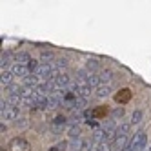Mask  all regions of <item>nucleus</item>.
I'll return each mask as SVG.
<instances>
[{"instance_id": "obj_6", "label": "nucleus", "mask_w": 151, "mask_h": 151, "mask_svg": "<svg viewBox=\"0 0 151 151\" xmlns=\"http://www.w3.org/2000/svg\"><path fill=\"white\" fill-rule=\"evenodd\" d=\"M13 78H15V75L11 73V69H4L2 75H0V84H2V88H11V84H13Z\"/></svg>"}, {"instance_id": "obj_15", "label": "nucleus", "mask_w": 151, "mask_h": 151, "mask_svg": "<svg viewBox=\"0 0 151 151\" xmlns=\"http://www.w3.org/2000/svg\"><path fill=\"white\" fill-rule=\"evenodd\" d=\"M140 118H142V113H140V111H135L133 116H131V124H138Z\"/></svg>"}, {"instance_id": "obj_4", "label": "nucleus", "mask_w": 151, "mask_h": 151, "mask_svg": "<svg viewBox=\"0 0 151 151\" xmlns=\"http://www.w3.org/2000/svg\"><path fill=\"white\" fill-rule=\"evenodd\" d=\"M11 73L15 75V78H20V80H26L29 75H31V69L27 66H20V64H13L11 66Z\"/></svg>"}, {"instance_id": "obj_7", "label": "nucleus", "mask_w": 151, "mask_h": 151, "mask_svg": "<svg viewBox=\"0 0 151 151\" xmlns=\"http://www.w3.org/2000/svg\"><path fill=\"white\" fill-rule=\"evenodd\" d=\"M129 129H131V122H120L116 126V131H115V138H122V137H127Z\"/></svg>"}, {"instance_id": "obj_12", "label": "nucleus", "mask_w": 151, "mask_h": 151, "mask_svg": "<svg viewBox=\"0 0 151 151\" xmlns=\"http://www.w3.org/2000/svg\"><path fill=\"white\" fill-rule=\"evenodd\" d=\"M111 93V86H99V88H96V96H99V99H104V96H107Z\"/></svg>"}, {"instance_id": "obj_11", "label": "nucleus", "mask_w": 151, "mask_h": 151, "mask_svg": "<svg viewBox=\"0 0 151 151\" xmlns=\"http://www.w3.org/2000/svg\"><path fill=\"white\" fill-rule=\"evenodd\" d=\"M99 68H100V62L96 60V58H89L88 62H86V69L91 71V73H96V71H99Z\"/></svg>"}, {"instance_id": "obj_3", "label": "nucleus", "mask_w": 151, "mask_h": 151, "mask_svg": "<svg viewBox=\"0 0 151 151\" xmlns=\"http://www.w3.org/2000/svg\"><path fill=\"white\" fill-rule=\"evenodd\" d=\"M9 151H31V144L22 137H15L9 142Z\"/></svg>"}, {"instance_id": "obj_10", "label": "nucleus", "mask_w": 151, "mask_h": 151, "mask_svg": "<svg viewBox=\"0 0 151 151\" xmlns=\"http://www.w3.org/2000/svg\"><path fill=\"white\" fill-rule=\"evenodd\" d=\"M69 138L71 140H80L82 138V129H80V126H73V127H69Z\"/></svg>"}, {"instance_id": "obj_5", "label": "nucleus", "mask_w": 151, "mask_h": 151, "mask_svg": "<svg viewBox=\"0 0 151 151\" xmlns=\"http://www.w3.org/2000/svg\"><path fill=\"white\" fill-rule=\"evenodd\" d=\"M131 96H133L131 89H129V88H122L120 91L115 93V102L116 104H127L129 100H131Z\"/></svg>"}, {"instance_id": "obj_9", "label": "nucleus", "mask_w": 151, "mask_h": 151, "mask_svg": "<svg viewBox=\"0 0 151 151\" xmlns=\"http://www.w3.org/2000/svg\"><path fill=\"white\" fill-rule=\"evenodd\" d=\"M33 60L27 53H17L15 55V64H20V66H29V62Z\"/></svg>"}, {"instance_id": "obj_1", "label": "nucleus", "mask_w": 151, "mask_h": 151, "mask_svg": "<svg viewBox=\"0 0 151 151\" xmlns=\"http://www.w3.org/2000/svg\"><path fill=\"white\" fill-rule=\"evenodd\" d=\"M20 113H22V106H17V104H9V102H2V120L7 122H13L18 120Z\"/></svg>"}, {"instance_id": "obj_13", "label": "nucleus", "mask_w": 151, "mask_h": 151, "mask_svg": "<svg viewBox=\"0 0 151 151\" xmlns=\"http://www.w3.org/2000/svg\"><path fill=\"white\" fill-rule=\"evenodd\" d=\"M53 58H55V55L51 51H44L40 55V64H53Z\"/></svg>"}, {"instance_id": "obj_14", "label": "nucleus", "mask_w": 151, "mask_h": 151, "mask_svg": "<svg viewBox=\"0 0 151 151\" xmlns=\"http://www.w3.org/2000/svg\"><path fill=\"white\" fill-rule=\"evenodd\" d=\"M122 116H124V107H116V109L113 111V120L116 122L118 118H122Z\"/></svg>"}, {"instance_id": "obj_2", "label": "nucleus", "mask_w": 151, "mask_h": 151, "mask_svg": "<svg viewBox=\"0 0 151 151\" xmlns=\"http://www.w3.org/2000/svg\"><path fill=\"white\" fill-rule=\"evenodd\" d=\"M146 144H147V135H146V131H138L131 138V142H129V146H127L126 151H142L146 147Z\"/></svg>"}, {"instance_id": "obj_8", "label": "nucleus", "mask_w": 151, "mask_h": 151, "mask_svg": "<svg viewBox=\"0 0 151 151\" xmlns=\"http://www.w3.org/2000/svg\"><path fill=\"white\" fill-rule=\"evenodd\" d=\"M100 86H113V71L104 69L100 73Z\"/></svg>"}]
</instances>
